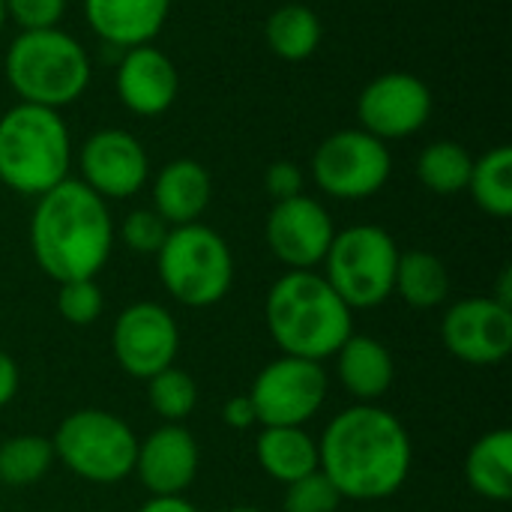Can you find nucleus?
<instances>
[{
    "label": "nucleus",
    "instance_id": "1",
    "mask_svg": "<svg viewBox=\"0 0 512 512\" xmlns=\"http://www.w3.org/2000/svg\"><path fill=\"white\" fill-rule=\"evenodd\" d=\"M414 444L396 414L381 405H351L339 411L321 441L318 468L342 501L393 498L411 477Z\"/></svg>",
    "mask_w": 512,
    "mask_h": 512
},
{
    "label": "nucleus",
    "instance_id": "2",
    "mask_svg": "<svg viewBox=\"0 0 512 512\" xmlns=\"http://www.w3.org/2000/svg\"><path fill=\"white\" fill-rule=\"evenodd\" d=\"M114 219L81 180L66 177L36 198L30 216V252L39 270L60 282L96 279L114 249Z\"/></svg>",
    "mask_w": 512,
    "mask_h": 512
},
{
    "label": "nucleus",
    "instance_id": "3",
    "mask_svg": "<svg viewBox=\"0 0 512 512\" xmlns=\"http://www.w3.org/2000/svg\"><path fill=\"white\" fill-rule=\"evenodd\" d=\"M273 345L288 357L324 363L354 333V312L318 270H288L264 300Z\"/></svg>",
    "mask_w": 512,
    "mask_h": 512
},
{
    "label": "nucleus",
    "instance_id": "4",
    "mask_svg": "<svg viewBox=\"0 0 512 512\" xmlns=\"http://www.w3.org/2000/svg\"><path fill=\"white\" fill-rule=\"evenodd\" d=\"M72 138L60 111L18 102L0 114V183L39 198L69 177Z\"/></svg>",
    "mask_w": 512,
    "mask_h": 512
},
{
    "label": "nucleus",
    "instance_id": "5",
    "mask_svg": "<svg viewBox=\"0 0 512 512\" xmlns=\"http://www.w3.org/2000/svg\"><path fill=\"white\" fill-rule=\"evenodd\" d=\"M3 72L21 102L51 111L81 99L93 75L84 45L60 27L21 30L6 51Z\"/></svg>",
    "mask_w": 512,
    "mask_h": 512
},
{
    "label": "nucleus",
    "instance_id": "6",
    "mask_svg": "<svg viewBox=\"0 0 512 512\" xmlns=\"http://www.w3.org/2000/svg\"><path fill=\"white\" fill-rule=\"evenodd\" d=\"M162 288L189 309H210L222 303L234 285V255L219 231L192 222L168 231L156 252Z\"/></svg>",
    "mask_w": 512,
    "mask_h": 512
},
{
    "label": "nucleus",
    "instance_id": "7",
    "mask_svg": "<svg viewBox=\"0 0 512 512\" xmlns=\"http://www.w3.org/2000/svg\"><path fill=\"white\" fill-rule=\"evenodd\" d=\"M51 447L54 459L78 480L111 486L135 471L138 438L123 417L102 408H81L60 420Z\"/></svg>",
    "mask_w": 512,
    "mask_h": 512
},
{
    "label": "nucleus",
    "instance_id": "8",
    "mask_svg": "<svg viewBox=\"0 0 512 512\" xmlns=\"http://www.w3.org/2000/svg\"><path fill=\"white\" fill-rule=\"evenodd\" d=\"M399 246L381 225H351L336 231L324 255V279L354 309H375L393 297Z\"/></svg>",
    "mask_w": 512,
    "mask_h": 512
},
{
    "label": "nucleus",
    "instance_id": "9",
    "mask_svg": "<svg viewBox=\"0 0 512 512\" xmlns=\"http://www.w3.org/2000/svg\"><path fill=\"white\" fill-rule=\"evenodd\" d=\"M393 174L387 141L357 129L327 135L312 156L315 186L339 201H363L378 195Z\"/></svg>",
    "mask_w": 512,
    "mask_h": 512
},
{
    "label": "nucleus",
    "instance_id": "10",
    "mask_svg": "<svg viewBox=\"0 0 512 512\" xmlns=\"http://www.w3.org/2000/svg\"><path fill=\"white\" fill-rule=\"evenodd\" d=\"M330 393L327 369L303 357L270 360L249 387V402L261 426H306Z\"/></svg>",
    "mask_w": 512,
    "mask_h": 512
},
{
    "label": "nucleus",
    "instance_id": "11",
    "mask_svg": "<svg viewBox=\"0 0 512 512\" xmlns=\"http://www.w3.org/2000/svg\"><path fill=\"white\" fill-rule=\"evenodd\" d=\"M111 351L129 378L150 381L177 363L180 327L162 303L138 300L117 315L111 330Z\"/></svg>",
    "mask_w": 512,
    "mask_h": 512
},
{
    "label": "nucleus",
    "instance_id": "12",
    "mask_svg": "<svg viewBox=\"0 0 512 512\" xmlns=\"http://www.w3.org/2000/svg\"><path fill=\"white\" fill-rule=\"evenodd\" d=\"M432 117V90L411 72H384L372 78L357 96L360 129L396 141L420 132Z\"/></svg>",
    "mask_w": 512,
    "mask_h": 512
},
{
    "label": "nucleus",
    "instance_id": "13",
    "mask_svg": "<svg viewBox=\"0 0 512 512\" xmlns=\"http://www.w3.org/2000/svg\"><path fill=\"white\" fill-rule=\"evenodd\" d=\"M441 339L468 366H495L512 351V309L495 297H465L444 312Z\"/></svg>",
    "mask_w": 512,
    "mask_h": 512
},
{
    "label": "nucleus",
    "instance_id": "14",
    "mask_svg": "<svg viewBox=\"0 0 512 512\" xmlns=\"http://www.w3.org/2000/svg\"><path fill=\"white\" fill-rule=\"evenodd\" d=\"M264 237L276 261H282L288 270H315L324 264L336 228L327 207L303 192L273 204Z\"/></svg>",
    "mask_w": 512,
    "mask_h": 512
},
{
    "label": "nucleus",
    "instance_id": "15",
    "mask_svg": "<svg viewBox=\"0 0 512 512\" xmlns=\"http://www.w3.org/2000/svg\"><path fill=\"white\" fill-rule=\"evenodd\" d=\"M150 159L126 129H99L81 147V183L102 201H123L144 189Z\"/></svg>",
    "mask_w": 512,
    "mask_h": 512
},
{
    "label": "nucleus",
    "instance_id": "16",
    "mask_svg": "<svg viewBox=\"0 0 512 512\" xmlns=\"http://www.w3.org/2000/svg\"><path fill=\"white\" fill-rule=\"evenodd\" d=\"M201 468L195 435L183 423H162L138 441L135 471L150 495H183Z\"/></svg>",
    "mask_w": 512,
    "mask_h": 512
},
{
    "label": "nucleus",
    "instance_id": "17",
    "mask_svg": "<svg viewBox=\"0 0 512 512\" xmlns=\"http://www.w3.org/2000/svg\"><path fill=\"white\" fill-rule=\"evenodd\" d=\"M117 96L120 102L138 114V117H159L165 114L177 93H180V75L174 60L159 51L156 45H135L123 51V60L117 66Z\"/></svg>",
    "mask_w": 512,
    "mask_h": 512
},
{
    "label": "nucleus",
    "instance_id": "18",
    "mask_svg": "<svg viewBox=\"0 0 512 512\" xmlns=\"http://www.w3.org/2000/svg\"><path fill=\"white\" fill-rule=\"evenodd\" d=\"M171 0H84L90 30L117 48L150 45L165 27Z\"/></svg>",
    "mask_w": 512,
    "mask_h": 512
},
{
    "label": "nucleus",
    "instance_id": "19",
    "mask_svg": "<svg viewBox=\"0 0 512 512\" xmlns=\"http://www.w3.org/2000/svg\"><path fill=\"white\" fill-rule=\"evenodd\" d=\"M336 357V378L360 405H378L396 381V363L390 348L363 333H351L345 345L333 354Z\"/></svg>",
    "mask_w": 512,
    "mask_h": 512
},
{
    "label": "nucleus",
    "instance_id": "20",
    "mask_svg": "<svg viewBox=\"0 0 512 512\" xmlns=\"http://www.w3.org/2000/svg\"><path fill=\"white\" fill-rule=\"evenodd\" d=\"M213 180L195 159H171L153 180V210L171 225H192L210 207Z\"/></svg>",
    "mask_w": 512,
    "mask_h": 512
},
{
    "label": "nucleus",
    "instance_id": "21",
    "mask_svg": "<svg viewBox=\"0 0 512 512\" xmlns=\"http://www.w3.org/2000/svg\"><path fill=\"white\" fill-rule=\"evenodd\" d=\"M255 459L270 480L288 486L318 471V441L303 426H261Z\"/></svg>",
    "mask_w": 512,
    "mask_h": 512
},
{
    "label": "nucleus",
    "instance_id": "22",
    "mask_svg": "<svg viewBox=\"0 0 512 512\" xmlns=\"http://www.w3.org/2000/svg\"><path fill=\"white\" fill-rule=\"evenodd\" d=\"M465 480L468 486L495 504L512 498V432L492 429L480 435L465 459Z\"/></svg>",
    "mask_w": 512,
    "mask_h": 512
},
{
    "label": "nucleus",
    "instance_id": "23",
    "mask_svg": "<svg viewBox=\"0 0 512 512\" xmlns=\"http://www.w3.org/2000/svg\"><path fill=\"white\" fill-rule=\"evenodd\" d=\"M393 294H399L411 309H435L450 294V273L444 261L426 249L399 252Z\"/></svg>",
    "mask_w": 512,
    "mask_h": 512
},
{
    "label": "nucleus",
    "instance_id": "24",
    "mask_svg": "<svg viewBox=\"0 0 512 512\" xmlns=\"http://www.w3.org/2000/svg\"><path fill=\"white\" fill-rule=\"evenodd\" d=\"M321 18L315 9L303 6V3H285L276 12H270L267 24H264V39L267 48L282 57V60H306L318 51L321 45Z\"/></svg>",
    "mask_w": 512,
    "mask_h": 512
},
{
    "label": "nucleus",
    "instance_id": "25",
    "mask_svg": "<svg viewBox=\"0 0 512 512\" xmlns=\"http://www.w3.org/2000/svg\"><path fill=\"white\" fill-rule=\"evenodd\" d=\"M468 192L474 204L495 216V219H510L512 216V150L507 144L483 153L474 159Z\"/></svg>",
    "mask_w": 512,
    "mask_h": 512
},
{
    "label": "nucleus",
    "instance_id": "26",
    "mask_svg": "<svg viewBox=\"0 0 512 512\" xmlns=\"http://www.w3.org/2000/svg\"><path fill=\"white\" fill-rule=\"evenodd\" d=\"M474 156L456 141H432L417 159L420 183L435 195H459L468 189Z\"/></svg>",
    "mask_w": 512,
    "mask_h": 512
},
{
    "label": "nucleus",
    "instance_id": "27",
    "mask_svg": "<svg viewBox=\"0 0 512 512\" xmlns=\"http://www.w3.org/2000/svg\"><path fill=\"white\" fill-rule=\"evenodd\" d=\"M51 438L42 435H12L0 444V483L9 489H24L39 483L54 465Z\"/></svg>",
    "mask_w": 512,
    "mask_h": 512
},
{
    "label": "nucleus",
    "instance_id": "28",
    "mask_svg": "<svg viewBox=\"0 0 512 512\" xmlns=\"http://www.w3.org/2000/svg\"><path fill=\"white\" fill-rule=\"evenodd\" d=\"M147 402L162 423H186L198 405V384L174 363L147 381Z\"/></svg>",
    "mask_w": 512,
    "mask_h": 512
},
{
    "label": "nucleus",
    "instance_id": "29",
    "mask_svg": "<svg viewBox=\"0 0 512 512\" xmlns=\"http://www.w3.org/2000/svg\"><path fill=\"white\" fill-rule=\"evenodd\" d=\"M57 312L72 327H90L105 312V297L96 279H72L57 288Z\"/></svg>",
    "mask_w": 512,
    "mask_h": 512
},
{
    "label": "nucleus",
    "instance_id": "30",
    "mask_svg": "<svg viewBox=\"0 0 512 512\" xmlns=\"http://www.w3.org/2000/svg\"><path fill=\"white\" fill-rule=\"evenodd\" d=\"M339 504H342V495L321 474V468L288 483L282 495V512H336Z\"/></svg>",
    "mask_w": 512,
    "mask_h": 512
},
{
    "label": "nucleus",
    "instance_id": "31",
    "mask_svg": "<svg viewBox=\"0 0 512 512\" xmlns=\"http://www.w3.org/2000/svg\"><path fill=\"white\" fill-rule=\"evenodd\" d=\"M171 225L156 213V210H132L123 222H120V240L135 252V255H156L168 237Z\"/></svg>",
    "mask_w": 512,
    "mask_h": 512
},
{
    "label": "nucleus",
    "instance_id": "32",
    "mask_svg": "<svg viewBox=\"0 0 512 512\" xmlns=\"http://www.w3.org/2000/svg\"><path fill=\"white\" fill-rule=\"evenodd\" d=\"M66 0H6V18L21 30H51L60 24Z\"/></svg>",
    "mask_w": 512,
    "mask_h": 512
},
{
    "label": "nucleus",
    "instance_id": "33",
    "mask_svg": "<svg viewBox=\"0 0 512 512\" xmlns=\"http://www.w3.org/2000/svg\"><path fill=\"white\" fill-rule=\"evenodd\" d=\"M264 189L273 201H288L294 195H303V171L294 162H273L264 171Z\"/></svg>",
    "mask_w": 512,
    "mask_h": 512
},
{
    "label": "nucleus",
    "instance_id": "34",
    "mask_svg": "<svg viewBox=\"0 0 512 512\" xmlns=\"http://www.w3.org/2000/svg\"><path fill=\"white\" fill-rule=\"evenodd\" d=\"M222 423H225L228 429H234V432H246V429L258 426L255 408H252V402H249L246 393L231 396V399L222 405Z\"/></svg>",
    "mask_w": 512,
    "mask_h": 512
},
{
    "label": "nucleus",
    "instance_id": "35",
    "mask_svg": "<svg viewBox=\"0 0 512 512\" xmlns=\"http://www.w3.org/2000/svg\"><path fill=\"white\" fill-rule=\"evenodd\" d=\"M18 384H21V372H18V363L9 351L0 348V408H6L15 393H18Z\"/></svg>",
    "mask_w": 512,
    "mask_h": 512
},
{
    "label": "nucleus",
    "instance_id": "36",
    "mask_svg": "<svg viewBox=\"0 0 512 512\" xmlns=\"http://www.w3.org/2000/svg\"><path fill=\"white\" fill-rule=\"evenodd\" d=\"M138 512H201L183 495H150Z\"/></svg>",
    "mask_w": 512,
    "mask_h": 512
},
{
    "label": "nucleus",
    "instance_id": "37",
    "mask_svg": "<svg viewBox=\"0 0 512 512\" xmlns=\"http://www.w3.org/2000/svg\"><path fill=\"white\" fill-rule=\"evenodd\" d=\"M498 303H504V306H510L512 309V270L507 267L504 273H501V282H498V294H492Z\"/></svg>",
    "mask_w": 512,
    "mask_h": 512
},
{
    "label": "nucleus",
    "instance_id": "38",
    "mask_svg": "<svg viewBox=\"0 0 512 512\" xmlns=\"http://www.w3.org/2000/svg\"><path fill=\"white\" fill-rule=\"evenodd\" d=\"M225 512H264L261 507H249V504H240V507H231V510Z\"/></svg>",
    "mask_w": 512,
    "mask_h": 512
},
{
    "label": "nucleus",
    "instance_id": "39",
    "mask_svg": "<svg viewBox=\"0 0 512 512\" xmlns=\"http://www.w3.org/2000/svg\"><path fill=\"white\" fill-rule=\"evenodd\" d=\"M3 24H6V0H0V30H3Z\"/></svg>",
    "mask_w": 512,
    "mask_h": 512
}]
</instances>
